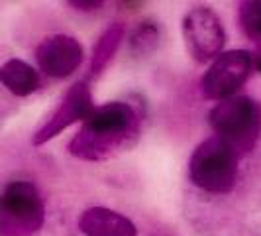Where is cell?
I'll list each match as a JSON object with an SVG mask.
<instances>
[{"instance_id": "obj_1", "label": "cell", "mask_w": 261, "mask_h": 236, "mask_svg": "<svg viewBox=\"0 0 261 236\" xmlns=\"http://www.w3.org/2000/svg\"><path fill=\"white\" fill-rule=\"evenodd\" d=\"M140 114L128 103H108L91 112L67 146L69 154L83 161H105L138 142Z\"/></svg>"}, {"instance_id": "obj_2", "label": "cell", "mask_w": 261, "mask_h": 236, "mask_svg": "<svg viewBox=\"0 0 261 236\" xmlns=\"http://www.w3.org/2000/svg\"><path fill=\"white\" fill-rule=\"evenodd\" d=\"M208 124L214 136L234 152L238 159L249 154L261 136V106L251 97H230L212 106Z\"/></svg>"}, {"instance_id": "obj_3", "label": "cell", "mask_w": 261, "mask_h": 236, "mask_svg": "<svg viewBox=\"0 0 261 236\" xmlns=\"http://www.w3.org/2000/svg\"><path fill=\"white\" fill-rule=\"evenodd\" d=\"M191 181L208 193H230L238 179V156L218 140L210 136L195 148L189 161Z\"/></svg>"}, {"instance_id": "obj_4", "label": "cell", "mask_w": 261, "mask_h": 236, "mask_svg": "<svg viewBox=\"0 0 261 236\" xmlns=\"http://www.w3.org/2000/svg\"><path fill=\"white\" fill-rule=\"evenodd\" d=\"M45 221V207L38 187L12 181L0 191V236H34Z\"/></svg>"}, {"instance_id": "obj_5", "label": "cell", "mask_w": 261, "mask_h": 236, "mask_svg": "<svg viewBox=\"0 0 261 236\" xmlns=\"http://www.w3.org/2000/svg\"><path fill=\"white\" fill-rule=\"evenodd\" d=\"M183 39L189 55L196 63L214 61L224 50L226 43V30L218 14L208 6H195L185 14Z\"/></svg>"}, {"instance_id": "obj_6", "label": "cell", "mask_w": 261, "mask_h": 236, "mask_svg": "<svg viewBox=\"0 0 261 236\" xmlns=\"http://www.w3.org/2000/svg\"><path fill=\"white\" fill-rule=\"evenodd\" d=\"M253 57L246 50H232L220 53L200 81L202 97L208 101H224L234 97L251 75Z\"/></svg>"}, {"instance_id": "obj_7", "label": "cell", "mask_w": 261, "mask_h": 236, "mask_svg": "<svg viewBox=\"0 0 261 236\" xmlns=\"http://www.w3.org/2000/svg\"><path fill=\"white\" fill-rule=\"evenodd\" d=\"M92 110H94V105H92L91 89L85 81H79L63 95V99L55 106V110L49 114V118L36 130L34 138H32V144H47L55 136H59L63 130H67L71 124H75L79 120L85 122L91 116Z\"/></svg>"}, {"instance_id": "obj_8", "label": "cell", "mask_w": 261, "mask_h": 236, "mask_svg": "<svg viewBox=\"0 0 261 236\" xmlns=\"http://www.w3.org/2000/svg\"><path fill=\"white\" fill-rule=\"evenodd\" d=\"M83 57L85 50L79 39L67 34L47 36L36 50L39 71L53 79H65L73 75L83 63Z\"/></svg>"}, {"instance_id": "obj_9", "label": "cell", "mask_w": 261, "mask_h": 236, "mask_svg": "<svg viewBox=\"0 0 261 236\" xmlns=\"http://www.w3.org/2000/svg\"><path fill=\"white\" fill-rule=\"evenodd\" d=\"M85 236H138V228L128 217L106 207H91L79 219Z\"/></svg>"}, {"instance_id": "obj_10", "label": "cell", "mask_w": 261, "mask_h": 236, "mask_svg": "<svg viewBox=\"0 0 261 236\" xmlns=\"http://www.w3.org/2000/svg\"><path fill=\"white\" fill-rule=\"evenodd\" d=\"M0 83L14 97H30L39 89V73L22 59H8L0 67Z\"/></svg>"}, {"instance_id": "obj_11", "label": "cell", "mask_w": 261, "mask_h": 236, "mask_svg": "<svg viewBox=\"0 0 261 236\" xmlns=\"http://www.w3.org/2000/svg\"><path fill=\"white\" fill-rule=\"evenodd\" d=\"M124 38V28L120 24H112L110 28H106L105 34L98 38L94 50H92L91 57V77H98L106 65L110 63V59L114 57V53L120 48V41Z\"/></svg>"}, {"instance_id": "obj_12", "label": "cell", "mask_w": 261, "mask_h": 236, "mask_svg": "<svg viewBox=\"0 0 261 236\" xmlns=\"http://www.w3.org/2000/svg\"><path fill=\"white\" fill-rule=\"evenodd\" d=\"M240 28L255 45L257 61H261V0H248L240 4Z\"/></svg>"}, {"instance_id": "obj_13", "label": "cell", "mask_w": 261, "mask_h": 236, "mask_svg": "<svg viewBox=\"0 0 261 236\" xmlns=\"http://www.w3.org/2000/svg\"><path fill=\"white\" fill-rule=\"evenodd\" d=\"M159 28L155 22L145 20L132 32L130 36V50L134 55H151L159 45Z\"/></svg>"}, {"instance_id": "obj_14", "label": "cell", "mask_w": 261, "mask_h": 236, "mask_svg": "<svg viewBox=\"0 0 261 236\" xmlns=\"http://www.w3.org/2000/svg\"><path fill=\"white\" fill-rule=\"evenodd\" d=\"M69 6H73L77 10H96V8L102 6V2H81V0H73V2H69Z\"/></svg>"}]
</instances>
